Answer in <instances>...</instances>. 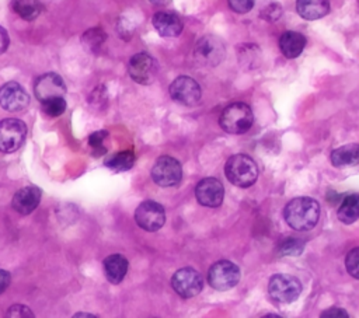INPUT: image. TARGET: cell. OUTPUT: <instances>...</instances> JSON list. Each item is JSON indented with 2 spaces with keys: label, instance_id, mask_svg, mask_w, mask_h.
<instances>
[{
  "label": "cell",
  "instance_id": "6da1fadb",
  "mask_svg": "<svg viewBox=\"0 0 359 318\" xmlns=\"http://www.w3.org/2000/svg\"><path fill=\"white\" fill-rule=\"evenodd\" d=\"M286 223L297 231L311 230L320 217V205L313 198L300 196L292 199L283 210Z\"/></svg>",
  "mask_w": 359,
  "mask_h": 318
},
{
  "label": "cell",
  "instance_id": "7a4b0ae2",
  "mask_svg": "<svg viewBox=\"0 0 359 318\" xmlns=\"http://www.w3.org/2000/svg\"><path fill=\"white\" fill-rule=\"evenodd\" d=\"M224 172L227 179L238 188H248L258 178V167L247 154L231 155L226 161Z\"/></svg>",
  "mask_w": 359,
  "mask_h": 318
},
{
  "label": "cell",
  "instance_id": "3957f363",
  "mask_svg": "<svg viewBox=\"0 0 359 318\" xmlns=\"http://www.w3.org/2000/svg\"><path fill=\"white\" fill-rule=\"evenodd\" d=\"M254 122L251 108L244 102H234L226 106L220 115L219 123L222 129L231 134L245 133Z\"/></svg>",
  "mask_w": 359,
  "mask_h": 318
},
{
  "label": "cell",
  "instance_id": "277c9868",
  "mask_svg": "<svg viewBox=\"0 0 359 318\" xmlns=\"http://www.w3.org/2000/svg\"><path fill=\"white\" fill-rule=\"evenodd\" d=\"M27 136V125L17 118L0 120V151L13 153L18 150Z\"/></svg>",
  "mask_w": 359,
  "mask_h": 318
},
{
  "label": "cell",
  "instance_id": "5b68a950",
  "mask_svg": "<svg viewBox=\"0 0 359 318\" xmlns=\"http://www.w3.org/2000/svg\"><path fill=\"white\" fill-rule=\"evenodd\" d=\"M240 280V269L230 261H219L213 263L208 272L209 284L219 291L234 287Z\"/></svg>",
  "mask_w": 359,
  "mask_h": 318
},
{
  "label": "cell",
  "instance_id": "8992f818",
  "mask_svg": "<svg viewBox=\"0 0 359 318\" xmlns=\"http://www.w3.org/2000/svg\"><path fill=\"white\" fill-rule=\"evenodd\" d=\"M224 45L222 39L215 35H205L201 38L194 49L195 60L202 66H217L224 59Z\"/></svg>",
  "mask_w": 359,
  "mask_h": 318
},
{
  "label": "cell",
  "instance_id": "52a82bcc",
  "mask_svg": "<svg viewBox=\"0 0 359 318\" xmlns=\"http://www.w3.org/2000/svg\"><path fill=\"white\" fill-rule=\"evenodd\" d=\"M182 177V168L177 158L161 155L151 168V178L160 186H175Z\"/></svg>",
  "mask_w": 359,
  "mask_h": 318
},
{
  "label": "cell",
  "instance_id": "ba28073f",
  "mask_svg": "<svg viewBox=\"0 0 359 318\" xmlns=\"http://www.w3.org/2000/svg\"><path fill=\"white\" fill-rule=\"evenodd\" d=\"M269 294L279 303H293L302 293V283L290 275H273L268 284Z\"/></svg>",
  "mask_w": 359,
  "mask_h": 318
},
{
  "label": "cell",
  "instance_id": "9c48e42d",
  "mask_svg": "<svg viewBox=\"0 0 359 318\" xmlns=\"http://www.w3.org/2000/svg\"><path fill=\"white\" fill-rule=\"evenodd\" d=\"M157 62L146 52L133 55L128 64V73L130 78L139 84H151L157 76Z\"/></svg>",
  "mask_w": 359,
  "mask_h": 318
},
{
  "label": "cell",
  "instance_id": "30bf717a",
  "mask_svg": "<svg viewBox=\"0 0 359 318\" xmlns=\"http://www.w3.org/2000/svg\"><path fill=\"white\" fill-rule=\"evenodd\" d=\"M171 286L184 298L195 297L203 287V277L194 268H182L172 275Z\"/></svg>",
  "mask_w": 359,
  "mask_h": 318
},
{
  "label": "cell",
  "instance_id": "8fae6325",
  "mask_svg": "<svg viewBox=\"0 0 359 318\" xmlns=\"http://www.w3.org/2000/svg\"><path fill=\"white\" fill-rule=\"evenodd\" d=\"M135 220L140 228L146 231H157L164 226L165 221L164 207L157 202L144 200L137 206Z\"/></svg>",
  "mask_w": 359,
  "mask_h": 318
},
{
  "label": "cell",
  "instance_id": "7c38bea8",
  "mask_svg": "<svg viewBox=\"0 0 359 318\" xmlns=\"http://www.w3.org/2000/svg\"><path fill=\"white\" fill-rule=\"evenodd\" d=\"M170 95L174 101L192 106L199 102L202 91L194 78L189 76H180L170 84Z\"/></svg>",
  "mask_w": 359,
  "mask_h": 318
},
{
  "label": "cell",
  "instance_id": "4fadbf2b",
  "mask_svg": "<svg viewBox=\"0 0 359 318\" xmlns=\"http://www.w3.org/2000/svg\"><path fill=\"white\" fill-rule=\"evenodd\" d=\"M28 92L15 81H8L0 87V106L8 112H18L28 106Z\"/></svg>",
  "mask_w": 359,
  "mask_h": 318
},
{
  "label": "cell",
  "instance_id": "5bb4252c",
  "mask_svg": "<svg viewBox=\"0 0 359 318\" xmlns=\"http://www.w3.org/2000/svg\"><path fill=\"white\" fill-rule=\"evenodd\" d=\"M34 94L39 102L53 97H65L66 84L56 73H45L34 81Z\"/></svg>",
  "mask_w": 359,
  "mask_h": 318
},
{
  "label": "cell",
  "instance_id": "9a60e30c",
  "mask_svg": "<svg viewBox=\"0 0 359 318\" xmlns=\"http://www.w3.org/2000/svg\"><path fill=\"white\" fill-rule=\"evenodd\" d=\"M195 196L202 206L217 207L223 202L224 188L216 178L201 179L195 188Z\"/></svg>",
  "mask_w": 359,
  "mask_h": 318
},
{
  "label": "cell",
  "instance_id": "2e32d148",
  "mask_svg": "<svg viewBox=\"0 0 359 318\" xmlns=\"http://www.w3.org/2000/svg\"><path fill=\"white\" fill-rule=\"evenodd\" d=\"M42 192L38 186H24L18 189L11 200L13 209L22 216L31 214L41 202Z\"/></svg>",
  "mask_w": 359,
  "mask_h": 318
},
{
  "label": "cell",
  "instance_id": "e0dca14e",
  "mask_svg": "<svg viewBox=\"0 0 359 318\" xmlns=\"http://www.w3.org/2000/svg\"><path fill=\"white\" fill-rule=\"evenodd\" d=\"M153 27L161 36L174 38L178 36L182 31V21L181 18L171 11H158L153 15Z\"/></svg>",
  "mask_w": 359,
  "mask_h": 318
},
{
  "label": "cell",
  "instance_id": "ac0fdd59",
  "mask_svg": "<svg viewBox=\"0 0 359 318\" xmlns=\"http://www.w3.org/2000/svg\"><path fill=\"white\" fill-rule=\"evenodd\" d=\"M104 273L109 283L118 284L123 280L128 272V259L121 254H112L104 259Z\"/></svg>",
  "mask_w": 359,
  "mask_h": 318
},
{
  "label": "cell",
  "instance_id": "d6986e66",
  "mask_svg": "<svg viewBox=\"0 0 359 318\" xmlns=\"http://www.w3.org/2000/svg\"><path fill=\"white\" fill-rule=\"evenodd\" d=\"M296 11L304 20H318L328 14L330 0H296Z\"/></svg>",
  "mask_w": 359,
  "mask_h": 318
},
{
  "label": "cell",
  "instance_id": "ffe728a7",
  "mask_svg": "<svg viewBox=\"0 0 359 318\" xmlns=\"http://www.w3.org/2000/svg\"><path fill=\"white\" fill-rule=\"evenodd\" d=\"M306 46V38L300 32L296 31H286L282 34L279 39V48L283 56L289 59L297 57Z\"/></svg>",
  "mask_w": 359,
  "mask_h": 318
},
{
  "label": "cell",
  "instance_id": "44dd1931",
  "mask_svg": "<svg viewBox=\"0 0 359 318\" xmlns=\"http://www.w3.org/2000/svg\"><path fill=\"white\" fill-rule=\"evenodd\" d=\"M331 163L332 165L341 168V167H352L359 164V144L349 143L345 146H341L331 151Z\"/></svg>",
  "mask_w": 359,
  "mask_h": 318
},
{
  "label": "cell",
  "instance_id": "7402d4cb",
  "mask_svg": "<svg viewBox=\"0 0 359 318\" xmlns=\"http://www.w3.org/2000/svg\"><path fill=\"white\" fill-rule=\"evenodd\" d=\"M338 219L344 224H352L359 219V196L348 195L342 199L338 209Z\"/></svg>",
  "mask_w": 359,
  "mask_h": 318
},
{
  "label": "cell",
  "instance_id": "603a6c76",
  "mask_svg": "<svg viewBox=\"0 0 359 318\" xmlns=\"http://www.w3.org/2000/svg\"><path fill=\"white\" fill-rule=\"evenodd\" d=\"M11 8L22 20L32 21L39 15L42 4L39 0H11Z\"/></svg>",
  "mask_w": 359,
  "mask_h": 318
},
{
  "label": "cell",
  "instance_id": "cb8c5ba5",
  "mask_svg": "<svg viewBox=\"0 0 359 318\" xmlns=\"http://www.w3.org/2000/svg\"><path fill=\"white\" fill-rule=\"evenodd\" d=\"M136 161V155L132 150H125V151H119L112 154L111 157H108L105 160V165L114 171H128L133 167Z\"/></svg>",
  "mask_w": 359,
  "mask_h": 318
},
{
  "label": "cell",
  "instance_id": "d4e9b609",
  "mask_svg": "<svg viewBox=\"0 0 359 318\" xmlns=\"http://www.w3.org/2000/svg\"><path fill=\"white\" fill-rule=\"evenodd\" d=\"M107 35L102 28H90L81 36V43L88 52H97L105 42Z\"/></svg>",
  "mask_w": 359,
  "mask_h": 318
},
{
  "label": "cell",
  "instance_id": "484cf974",
  "mask_svg": "<svg viewBox=\"0 0 359 318\" xmlns=\"http://www.w3.org/2000/svg\"><path fill=\"white\" fill-rule=\"evenodd\" d=\"M42 104V109L43 112L50 116V118H56L59 115H62L67 106L66 104V99L63 97H53V98H49Z\"/></svg>",
  "mask_w": 359,
  "mask_h": 318
},
{
  "label": "cell",
  "instance_id": "4316f807",
  "mask_svg": "<svg viewBox=\"0 0 359 318\" xmlns=\"http://www.w3.org/2000/svg\"><path fill=\"white\" fill-rule=\"evenodd\" d=\"M107 130H95L88 136V144L93 148L94 155H102L107 153V147L104 146V140L107 139Z\"/></svg>",
  "mask_w": 359,
  "mask_h": 318
},
{
  "label": "cell",
  "instance_id": "83f0119b",
  "mask_svg": "<svg viewBox=\"0 0 359 318\" xmlns=\"http://www.w3.org/2000/svg\"><path fill=\"white\" fill-rule=\"evenodd\" d=\"M303 248H304V244H303L302 240H299V238H287L286 241L282 242L279 252H280L282 255H292V256H296V255H300V254H302Z\"/></svg>",
  "mask_w": 359,
  "mask_h": 318
},
{
  "label": "cell",
  "instance_id": "f1b7e54d",
  "mask_svg": "<svg viewBox=\"0 0 359 318\" xmlns=\"http://www.w3.org/2000/svg\"><path fill=\"white\" fill-rule=\"evenodd\" d=\"M345 266L351 276L359 279V248H353L345 258Z\"/></svg>",
  "mask_w": 359,
  "mask_h": 318
},
{
  "label": "cell",
  "instance_id": "f546056e",
  "mask_svg": "<svg viewBox=\"0 0 359 318\" xmlns=\"http://www.w3.org/2000/svg\"><path fill=\"white\" fill-rule=\"evenodd\" d=\"M227 1H229L230 8L238 14L248 13L254 7V3H255V0H227Z\"/></svg>",
  "mask_w": 359,
  "mask_h": 318
},
{
  "label": "cell",
  "instance_id": "4dcf8cb0",
  "mask_svg": "<svg viewBox=\"0 0 359 318\" xmlns=\"http://www.w3.org/2000/svg\"><path fill=\"white\" fill-rule=\"evenodd\" d=\"M6 317H14V318H21V317H34V314L31 312V310L25 305H13L7 310Z\"/></svg>",
  "mask_w": 359,
  "mask_h": 318
},
{
  "label": "cell",
  "instance_id": "1f68e13d",
  "mask_svg": "<svg viewBox=\"0 0 359 318\" xmlns=\"http://www.w3.org/2000/svg\"><path fill=\"white\" fill-rule=\"evenodd\" d=\"M323 318H328V317H338V318H348V312L344 310V308H337V307H332V308H328L325 310L323 314H321Z\"/></svg>",
  "mask_w": 359,
  "mask_h": 318
},
{
  "label": "cell",
  "instance_id": "d6a6232c",
  "mask_svg": "<svg viewBox=\"0 0 359 318\" xmlns=\"http://www.w3.org/2000/svg\"><path fill=\"white\" fill-rule=\"evenodd\" d=\"M11 283V275L4 270V269H0V294H3L6 291V289L10 286Z\"/></svg>",
  "mask_w": 359,
  "mask_h": 318
},
{
  "label": "cell",
  "instance_id": "836d02e7",
  "mask_svg": "<svg viewBox=\"0 0 359 318\" xmlns=\"http://www.w3.org/2000/svg\"><path fill=\"white\" fill-rule=\"evenodd\" d=\"M8 43H10L8 34H7V31L0 25V55H1L3 52H6V49L8 48Z\"/></svg>",
  "mask_w": 359,
  "mask_h": 318
},
{
  "label": "cell",
  "instance_id": "e575fe53",
  "mask_svg": "<svg viewBox=\"0 0 359 318\" xmlns=\"http://www.w3.org/2000/svg\"><path fill=\"white\" fill-rule=\"evenodd\" d=\"M153 4H156V6H165V4H168L171 0H150Z\"/></svg>",
  "mask_w": 359,
  "mask_h": 318
},
{
  "label": "cell",
  "instance_id": "d590c367",
  "mask_svg": "<svg viewBox=\"0 0 359 318\" xmlns=\"http://www.w3.org/2000/svg\"><path fill=\"white\" fill-rule=\"evenodd\" d=\"M74 317L77 318V317H95V315L88 314V312H77V314H74Z\"/></svg>",
  "mask_w": 359,
  "mask_h": 318
}]
</instances>
